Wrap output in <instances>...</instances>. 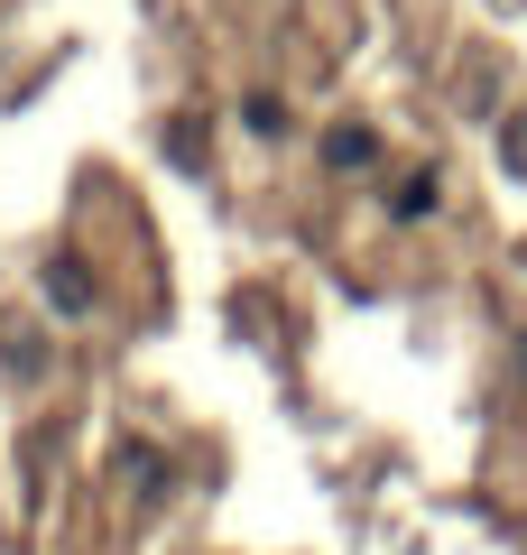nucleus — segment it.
<instances>
[{
  "mask_svg": "<svg viewBox=\"0 0 527 555\" xmlns=\"http://www.w3.org/2000/svg\"><path fill=\"white\" fill-rule=\"evenodd\" d=\"M500 149H509V167H518V177H527V112L509 120V139H500Z\"/></svg>",
  "mask_w": 527,
  "mask_h": 555,
  "instance_id": "f257e3e1",
  "label": "nucleus"
}]
</instances>
